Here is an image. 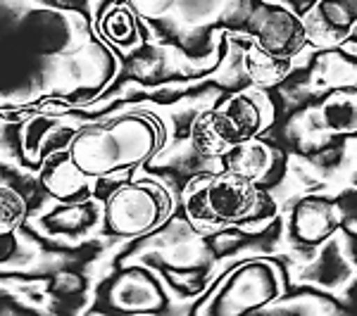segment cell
Returning a JSON list of instances; mask_svg holds the SVG:
<instances>
[{
	"instance_id": "d6986e66",
	"label": "cell",
	"mask_w": 357,
	"mask_h": 316,
	"mask_svg": "<svg viewBox=\"0 0 357 316\" xmlns=\"http://www.w3.org/2000/svg\"><path fill=\"white\" fill-rule=\"evenodd\" d=\"M15 255H17V233L3 235V238H0V264L10 262Z\"/></svg>"
},
{
	"instance_id": "ac0fdd59",
	"label": "cell",
	"mask_w": 357,
	"mask_h": 316,
	"mask_svg": "<svg viewBox=\"0 0 357 316\" xmlns=\"http://www.w3.org/2000/svg\"><path fill=\"white\" fill-rule=\"evenodd\" d=\"M126 5H129L136 15L146 17V19H153V22L165 19V17H169L176 10V0H126Z\"/></svg>"
},
{
	"instance_id": "9a60e30c",
	"label": "cell",
	"mask_w": 357,
	"mask_h": 316,
	"mask_svg": "<svg viewBox=\"0 0 357 316\" xmlns=\"http://www.w3.org/2000/svg\"><path fill=\"white\" fill-rule=\"evenodd\" d=\"M93 221V214H91V207L89 205H62V207H55L48 216L43 219L45 226L55 233H77V231H84L86 226H91Z\"/></svg>"
},
{
	"instance_id": "e0dca14e",
	"label": "cell",
	"mask_w": 357,
	"mask_h": 316,
	"mask_svg": "<svg viewBox=\"0 0 357 316\" xmlns=\"http://www.w3.org/2000/svg\"><path fill=\"white\" fill-rule=\"evenodd\" d=\"M341 216V231L357 235V186H345L333 195Z\"/></svg>"
},
{
	"instance_id": "7a4b0ae2",
	"label": "cell",
	"mask_w": 357,
	"mask_h": 316,
	"mask_svg": "<svg viewBox=\"0 0 357 316\" xmlns=\"http://www.w3.org/2000/svg\"><path fill=\"white\" fill-rule=\"evenodd\" d=\"M183 212L200 228L243 226L250 221H267L276 214V203L260 183L220 171L215 176H198L183 191Z\"/></svg>"
},
{
	"instance_id": "30bf717a",
	"label": "cell",
	"mask_w": 357,
	"mask_h": 316,
	"mask_svg": "<svg viewBox=\"0 0 357 316\" xmlns=\"http://www.w3.org/2000/svg\"><path fill=\"white\" fill-rule=\"evenodd\" d=\"M274 162H276L274 148L269 143H264L262 138H250V141L236 143L234 148H229L220 157L222 171L255 183H262L267 179Z\"/></svg>"
},
{
	"instance_id": "8fae6325",
	"label": "cell",
	"mask_w": 357,
	"mask_h": 316,
	"mask_svg": "<svg viewBox=\"0 0 357 316\" xmlns=\"http://www.w3.org/2000/svg\"><path fill=\"white\" fill-rule=\"evenodd\" d=\"M317 122L331 136H357V86H336L317 105Z\"/></svg>"
},
{
	"instance_id": "ba28073f",
	"label": "cell",
	"mask_w": 357,
	"mask_h": 316,
	"mask_svg": "<svg viewBox=\"0 0 357 316\" xmlns=\"http://www.w3.org/2000/svg\"><path fill=\"white\" fill-rule=\"evenodd\" d=\"M341 231V216L333 195H303L291 210L289 233L291 240L303 248H317Z\"/></svg>"
},
{
	"instance_id": "277c9868",
	"label": "cell",
	"mask_w": 357,
	"mask_h": 316,
	"mask_svg": "<svg viewBox=\"0 0 357 316\" xmlns=\"http://www.w3.org/2000/svg\"><path fill=\"white\" fill-rule=\"evenodd\" d=\"M286 292V271L279 262L267 257L243 260L229 271L198 312L212 316H241L267 312L272 302Z\"/></svg>"
},
{
	"instance_id": "5b68a950",
	"label": "cell",
	"mask_w": 357,
	"mask_h": 316,
	"mask_svg": "<svg viewBox=\"0 0 357 316\" xmlns=\"http://www.w3.org/2000/svg\"><path fill=\"white\" fill-rule=\"evenodd\" d=\"M169 207L172 195L158 181H131L107 195L102 221L112 235L134 238L158 228L169 214Z\"/></svg>"
},
{
	"instance_id": "9c48e42d",
	"label": "cell",
	"mask_w": 357,
	"mask_h": 316,
	"mask_svg": "<svg viewBox=\"0 0 357 316\" xmlns=\"http://www.w3.org/2000/svg\"><path fill=\"white\" fill-rule=\"evenodd\" d=\"M303 19L310 45H338L357 31V0H314Z\"/></svg>"
},
{
	"instance_id": "2e32d148",
	"label": "cell",
	"mask_w": 357,
	"mask_h": 316,
	"mask_svg": "<svg viewBox=\"0 0 357 316\" xmlns=\"http://www.w3.org/2000/svg\"><path fill=\"white\" fill-rule=\"evenodd\" d=\"M107 15H102L100 26L107 36H112L117 43H126L131 38V33L136 36V13L129 5H114L112 10H105Z\"/></svg>"
},
{
	"instance_id": "3957f363",
	"label": "cell",
	"mask_w": 357,
	"mask_h": 316,
	"mask_svg": "<svg viewBox=\"0 0 357 316\" xmlns=\"http://www.w3.org/2000/svg\"><path fill=\"white\" fill-rule=\"evenodd\" d=\"M276 110L264 88H243L227 95L220 105L200 112L191 126V145L205 159H220L241 141L260 138L272 129Z\"/></svg>"
},
{
	"instance_id": "52a82bcc",
	"label": "cell",
	"mask_w": 357,
	"mask_h": 316,
	"mask_svg": "<svg viewBox=\"0 0 357 316\" xmlns=\"http://www.w3.org/2000/svg\"><path fill=\"white\" fill-rule=\"evenodd\" d=\"M102 297L114 312L153 314L167 307V295L153 271L143 267H129L114 274L102 288Z\"/></svg>"
},
{
	"instance_id": "6da1fadb",
	"label": "cell",
	"mask_w": 357,
	"mask_h": 316,
	"mask_svg": "<svg viewBox=\"0 0 357 316\" xmlns=\"http://www.w3.org/2000/svg\"><path fill=\"white\" fill-rule=\"evenodd\" d=\"M165 143V129L148 112H124L100 124L72 131L67 164L84 179H107L153 159Z\"/></svg>"
},
{
	"instance_id": "5bb4252c",
	"label": "cell",
	"mask_w": 357,
	"mask_h": 316,
	"mask_svg": "<svg viewBox=\"0 0 357 316\" xmlns=\"http://www.w3.org/2000/svg\"><path fill=\"white\" fill-rule=\"evenodd\" d=\"M29 216V203L10 183H0V238L15 235Z\"/></svg>"
},
{
	"instance_id": "4fadbf2b",
	"label": "cell",
	"mask_w": 357,
	"mask_h": 316,
	"mask_svg": "<svg viewBox=\"0 0 357 316\" xmlns=\"http://www.w3.org/2000/svg\"><path fill=\"white\" fill-rule=\"evenodd\" d=\"M269 312H291V314H341L343 304H338L331 295L317 290H298L296 295H281L279 300L269 304Z\"/></svg>"
},
{
	"instance_id": "7c38bea8",
	"label": "cell",
	"mask_w": 357,
	"mask_h": 316,
	"mask_svg": "<svg viewBox=\"0 0 357 316\" xmlns=\"http://www.w3.org/2000/svg\"><path fill=\"white\" fill-rule=\"evenodd\" d=\"M243 69L248 81L257 88H272V86H279L281 81L293 74V60H284V57H274L264 50L257 48L255 43L248 41L245 55H243Z\"/></svg>"
},
{
	"instance_id": "8992f818",
	"label": "cell",
	"mask_w": 357,
	"mask_h": 316,
	"mask_svg": "<svg viewBox=\"0 0 357 316\" xmlns=\"http://www.w3.org/2000/svg\"><path fill=\"white\" fill-rule=\"evenodd\" d=\"M245 33L260 50L284 60H296L310 45L305 19L279 0H260L248 15Z\"/></svg>"
}]
</instances>
